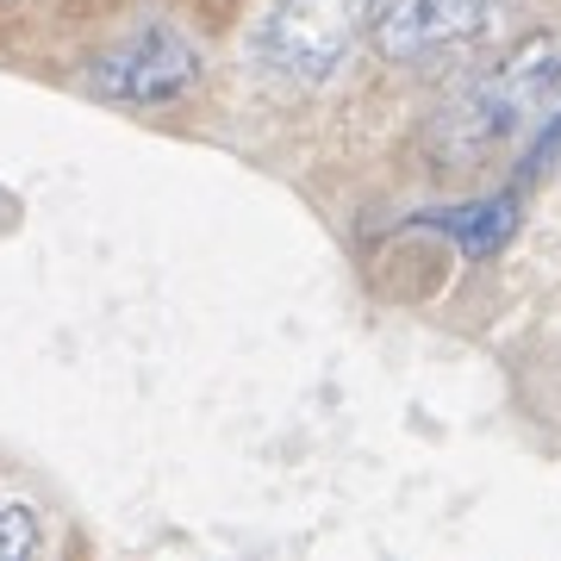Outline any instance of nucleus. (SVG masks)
Instances as JSON below:
<instances>
[{
    "instance_id": "obj_6",
    "label": "nucleus",
    "mask_w": 561,
    "mask_h": 561,
    "mask_svg": "<svg viewBox=\"0 0 561 561\" xmlns=\"http://www.w3.org/2000/svg\"><path fill=\"white\" fill-rule=\"evenodd\" d=\"M38 542H44V530H38V518H32L25 505H0V561L32 556Z\"/></svg>"
},
{
    "instance_id": "obj_2",
    "label": "nucleus",
    "mask_w": 561,
    "mask_h": 561,
    "mask_svg": "<svg viewBox=\"0 0 561 561\" xmlns=\"http://www.w3.org/2000/svg\"><path fill=\"white\" fill-rule=\"evenodd\" d=\"M381 7L387 0H275L262 13L256 50L287 81H331L362 38H375Z\"/></svg>"
},
{
    "instance_id": "obj_3",
    "label": "nucleus",
    "mask_w": 561,
    "mask_h": 561,
    "mask_svg": "<svg viewBox=\"0 0 561 561\" xmlns=\"http://www.w3.org/2000/svg\"><path fill=\"white\" fill-rule=\"evenodd\" d=\"M201 81V50L194 38H181L175 25H131L119 44H106L88 62V88L113 106H169Z\"/></svg>"
},
{
    "instance_id": "obj_1",
    "label": "nucleus",
    "mask_w": 561,
    "mask_h": 561,
    "mask_svg": "<svg viewBox=\"0 0 561 561\" xmlns=\"http://www.w3.org/2000/svg\"><path fill=\"white\" fill-rule=\"evenodd\" d=\"M556 94H561V38L542 32V38H524L493 76H481L449 113H443L437 138L449 144V157L468 162V157H481L486 144L512 138V131H518L542 101H556Z\"/></svg>"
},
{
    "instance_id": "obj_7",
    "label": "nucleus",
    "mask_w": 561,
    "mask_h": 561,
    "mask_svg": "<svg viewBox=\"0 0 561 561\" xmlns=\"http://www.w3.org/2000/svg\"><path fill=\"white\" fill-rule=\"evenodd\" d=\"M556 150H561V119H556V125H549V131H542V138H537V157H530V162H537V169H542V162L556 157Z\"/></svg>"
},
{
    "instance_id": "obj_5",
    "label": "nucleus",
    "mask_w": 561,
    "mask_h": 561,
    "mask_svg": "<svg viewBox=\"0 0 561 561\" xmlns=\"http://www.w3.org/2000/svg\"><path fill=\"white\" fill-rule=\"evenodd\" d=\"M412 225H431V231H449L461 243V256H493L505 238H512V225H518V201L500 194V201H481V206H449V213H424Z\"/></svg>"
},
{
    "instance_id": "obj_4",
    "label": "nucleus",
    "mask_w": 561,
    "mask_h": 561,
    "mask_svg": "<svg viewBox=\"0 0 561 561\" xmlns=\"http://www.w3.org/2000/svg\"><path fill=\"white\" fill-rule=\"evenodd\" d=\"M500 0H387L381 20H375V50L387 62H424L437 50L481 38L493 25Z\"/></svg>"
}]
</instances>
